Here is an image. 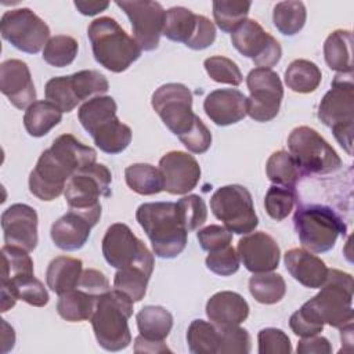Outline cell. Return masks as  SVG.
<instances>
[{
    "mask_svg": "<svg viewBox=\"0 0 354 354\" xmlns=\"http://www.w3.org/2000/svg\"><path fill=\"white\" fill-rule=\"evenodd\" d=\"M94 148L82 144L72 134H61L43 151L29 174V191L40 201H54L66 187L68 180L80 169L95 163Z\"/></svg>",
    "mask_w": 354,
    "mask_h": 354,
    "instance_id": "6da1fadb",
    "label": "cell"
},
{
    "mask_svg": "<svg viewBox=\"0 0 354 354\" xmlns=\"http://www.w3.org/2000/svg\"><path fill=\"white\" fill-rule=\"evenodd\" d=\"M136 218L158 257L174 259L187 246L185 230L174 202H148L138 206Z\"/></svg>",
    "mask_w": 354,
    "mask_h": 354,
    "instance_id": "7a4b0ae2",
    "label": "cell"
},
{
    "mask_svg": "<svg viewBox=\"0 0 354 354\" xmlns=\"http://www.w3.org/2000/svg\"><path fill=\"white\" fill-rule=\"evenodd\" d=\"M87 36L95 61L115 73L124 72L142 51L134 37L109 17L94 19L87 28Z\"/></svg>",
    "mask_w": 354,
    "mask_h": 354,
    "instance_id": "3957f363",
    "label": "cell"
},
{
    "mask_svg": "<svg viewBox=\"0 0 354 354\" xmlns=\"http://www.w3.org/2000/svg\"><path fill=\"white\" fill-rule=\"evenodd\" d=\"M134 301L124 293L112 289L97 300L91 325L98 344L106 351L124 350L131 343L129 319Z\"/></svg>",
    "mask_w": 354,
    "mask_h": 354,
    "instance_id": "277c9868",
    "label": "cell"
},
{
    "mask_svg": "<svg viewBox=\"0 0 354 354\" xmlns=\"http://www.w3.org/2000/svg\"><path fill=\"white\" fill-rule=\"evenodd\" d=\"M318 119L332 129L336 141L351 155L354 122L353 73H337L333 77L330 90L319 102Z\"/></svg>",
    "mask_w": 354,
    "mask_h": 354,
    "instance_id": "5b68a950",
    "label": "cell"
},
{
    "mask_svg": "<svg viewBox=\"0 0 354 354\" xmlns=\"http://www.w3.org/2000/svg\"><path fill=\"white\" fill-rule=\"evenodd\" d=\"M293 224L301 245L313 253L330 250L339 235L346 232L343 220L325 205H299L293 216Z\"/></svg>",
    "mask_w": 354,
    "mask_h": 354,
    "instance_id": "8992f818",
    "label": "cell"
},
{
    "mask_svg": "<svg viewBox=\"0 0 354 354\" xmlns=\"http://www.w3.org/2000/svg\"><path fill=\"white\" fill-rule=\"evenodd\" d=\"M353 277L348 272L328 268L321 290L306 304L324 324L340 329L353 324Z\"/></svg>",
    "mask_w": 354,
    "mask_h": 354,
    "instance_id": "52a82bcc",
    "label": "cell"
},
{
    "mask_svg": "<svg viewBox=\"0 0 354 354\" xmlns=\"http://www.w3.org/2000/svg\"><path fill=\"white\" fill-rule=\"evenodd\" d=\"M112 174L102 163H93L76 171L66 183L65 201L71 210L79 212L95 224L101 217V196L111 195Z\"/></svg>",
    "mask_w": 354,
    "mask_h": 354,
    "instance_id": "ba28073f",
    "label": "cell"
},
{
    "mask_svg": "<svg viewBox=\"0 0 354 354\" xmlns=\"http://www.w3.org/2000/svg\"><path fill=\"white\" fill-rule=\"evenodd\" d=\"M288 148L303 176L329 174L342 166V159L332 145L308 126H299L290 131Z\"/></svg>",
    "mask_w": 354,
    "mask_h": 354,
    "instance_id": "9c48e42d",
    "label": "cell"
},
{
    "mask_svg": "<svg viewBox=\"0 0 354 354\" xmlns=\"http://www.w3.org/2000/svg\"><path fill=\"white\" fill-rule=\"evenodd\" d=\"M210 209L224 227L238 235H246L259 224L253 199L248 188L239 184L220 187L210 198Z\"/></svg>",
    "mask_w": 354,
    "mask_h": 354,
    "instance_id": "30bf717a",
    "label": "cell"
},
{
    "mask_svg": "<svg viewBox=\"0 0 354 354\" xmlns=\"http://www.w3.org/2000/svg\"><path fill=\"white\" fill-rule=\"evenodd\" d=\"M102 254L106 263L118 270L136 266L151 274L153 271V254L123 223L108 227L102 238Z\"/></svg>",
    "mask_w": 354,
    "mask_h": 354,
    "instance_id": "8fae6325",
    "label": "cell"
},
{
    "mask_svg": "<svg viewBox=\"0 0 354 354\" xmlns=\"http://www.w3.org/2000/svg\"><path fill=\"white\" fill-rule=\"evenodd\" d=\"M153 111L177 137L188 133L196 115L192 111V93L181 83H166L155 90L151 100Z\"/></svg>",
    "mask_w": 354,
    "mask_h": 354,
    "instance_id": "7c38bea8",
    "label": "cell"
},
{
    "mask_svg": "<svg viewBox=\"0 0 354 354\" xmlns=\"http://www.w3.org/2000/svg\"><path fill=\"white\" fill-rule=\"evenodd\" d=\"M0 32L4 40L28 54H37L50 39L48 25L30 8L24 7L3 14Z\"/></svg>",
    "mask_w": 354,
    "mask_h": 354,
    "instance_id": "4fadbf2b",
    "label": "cell"
},
{
    "mask_svg": "<svg viewBox=\"0 0 354 354\" xmlns=\"http://www.w3.org/2000/svg\"><path fill=\"white\" fill-rule=\"evenodd\" d=\"M246 86L250 93L246 115L256 122L272 120L278 115L283 98L278 73L267 68H254L246 76Z\"/></svg>",
    "mask_w": 354,
    "mask_h": 354,
    "instance_id": "5bb4252c",
    "label": "cell"
},
{
    "mask_svg": "<svg viewBox=\"0 0 354 354\" xmlns=\"http://www.w3.org/2000/svg\"><path fill=\"white\" fill-rule=\"evenodd\" d=\"M231 43L243 57L250 58L257 68L271 69L282 57L278 40L254 19H245L231 33Z\"/></svg>",
    "mask_w": 354,
    "mask_h": 354,
    "instance_id": "9a60e30c",
    "label": "cell"
},
{
    "mask_svg": "<svg viewBox=\"0 0 354 354\" xmlns=\"http://www.w3.org/2000/svg\"><path fill=\"white\" fill-rule=\"evenodd\" d=\"M116 6L120 7L130 19L134 40L141 50H156L163 33L166 15L162 4L149 0H122L116 1Z\"/></svg>",
    "mask_w": 354,
    "mask_h": 354,
    "instance_id": "2e32d148",
    "label": "cell"
},
{
    "mask_svg": "<svg viewBox=\"0 0 354 354\" xmlns=\"http://www.w3.org/2000/svg\"><path fill=\"white\" fill-rule=\"evenodd\" d=\"M159 170L163 176L165 191L171 195H185L192 191L201 180L198 160L183 151H170L159 160Z\"/></svg>",
    "mask_w": 354,
    "mask_h": 354,
    "instance_id": "e0dca14e",
    "label": "cell"
},
{
    "mask_svg": "<svg viewBox=\"0 0 354 354\" xmlns=\"http://www.w3.org/2000/svg\"><path fill=\"white\" fill-rule=\"evenodd\" d=\"M241 263L253 274L270 272L279 266L281 249L277 241L263 232H249L239 239L236 248Z\"/></svg>",
    "mask_w": 354,
    "mask_h": 354,
    "instance_id": "ac0fdd59",
    "label": "cell"
},
{
    "mask_svg": "<svg viewBox=\"0 0 354 354\" xmlns=\"http://www.w3.org/2000/svg\"><path fill=\"white\" fill-rule=\"evenodd\" d=\"M1 230L6 245H12L32 252L36 249L37 236V213L25 203H14L1 214Z\"/></svg>",
    "mask_w": 354,
    "mask_h": 354,
    "instance_id": "d6986e66",
    "label": "cell"
},
{
    "mask_svg": "<svg viewBox=\"0 0 354 354\" xmlns=\"http://www.w3.org/2000/svg\"><path fill=\"white\" fill-rule=\"evenodd\" d=\"M0 90L18 109H25L35 102L36 88L26 62L21 59L1 62Z\"/></svg>",
    "mask_w": 354,
    "mask_h": 354,
    "instance_id": "ffe728a7",
    "label": "cell"
},
{
    "mask_svg": "<svg viewBox=\"0 0 354 354\" xmlns=\"http://www.w3.org/2000/svg\"><path fill=\"white\" fill-rule=\"evenodd\" d=\"M203 111L217 126H230L246 116L248 97L236 88H217L207 94Z\"/></svg>",
    "mask_w": 354,
    "mask_h": 354,
    "instance_id": "44dd1931",
    "label": "cell"
},
{
    "mask_svg": "<svg viewBox=\"0 0 354 354\" xmlns=\"http://www.w3.org/2000/svg\"><path fill=\"white\" fill-rule=\"evenodd\" d=\"M94 225L95 223L88 217L69 209L62 217L53 223L50 235L57 248L73 252L86 245Z\"/></svg>",
    "mask_w": 354,
    "mask_h": 354,
    "instance_id": "7402d4cb",
    "label": "cell"
},
{
    "mask_svg": "<svg viewBox=\"0 0 354 354\" xmlns=\"http://www.w3.org/2000/svg\"><path fill=\"white\" fill-rule=\"evenodd\" d=\"M283 261L288 272L303 286L319 289L326 279V264L307 249H290L285 253Z\"/></svg>",
    "mask_w": 354,
    "mask_h": 354,
    "instance_id": "603a6c76",
    "label": "cell"
},
{
    "mask_svg": "<svg viewBox=\"0 0 354 354\" xmlns=\"http://www.w3.org/2000/svg\"><path fill=\"white\" fill-rule=\"evenodd\" d=\"M206 315L217 328L241 325L249 315V304L239 293L221 290L207 300Z\"/></svg>",
    "mask_w": 354,
    "mask_h": 354,
    "instance_id": "cb8c5ba5",
    "label": "cell"
},
{
    "mask_svg": "<svg viewBox=\"0 0 354 354\" xmlns=\"http://www.w3.org/2000/svg\"><path fill=\"white\" fill-rule=\"evenodd\" d=\"M48 292L43 282L33 274L18 277L12 281H1V313L22 300L35 307H44L48 303Z\"/></svg>",
    "mask_w": 354,
    "mask_h": 354,
    "instance_id": "d4e9b609",
    "label": "cell"
},
{
    "mask_svg": "<svg viewBox=\"0 0 354 354\" xmlns=\"http://www.w3.org/2000/svg\"><path fill=\"white\" fill-rule=\"evenodd\" d=\"M88 134L93 137L94 144L109 155L123 152L131 142V129L122 123L116 115L100 122Z\"/></svg>",
    "mask_w": 354,
    "mask_h": 354,
    "instance_id": "484cf974",
    "label": "cell"
},
{
    "mask_svg": "<svg viewBox=\"0 0 354 354\" xmlns=\"http://www.w3.org/2000/svg\"><path fill=\"white\" fill-rule=\"evenodd\" d=\"M82 272V260L69 256H58L53 259L47 267L46 282L47 286L59 296L77 288Z\"/></svg>",
    "mask_w": 354,
    "mask_h": 354,
    "instance_id": "4316f807",
    "label": "cell"
},
{
    "mask_svg": "<svg viewBox=\"0 0 354 354\" xmlns=\"http://www.w3.org/2000/svg\"><path fill=\"white\" fill-rule=\"evenodd\" d=\"M353 35L350 30H333L324 43V57L328 66L337 73H353Z\"/></svg>",
    "mask_w": 354,
    "mask_h": 354,
    "instance_id": "83f0119b",
    "label": "cell"
},
{
    "mask_svg": "<svg viewBox=\"0 0 354 354\" xmlns=\"http://www.w3.org/2000/svg\"><path fill=\"white\" fill-rule=\"evenodd\" d=\"M136 321L140 335L156 342H163L173 328V315L162 306H144L137 313Z\"/></svg>",
    "mask_w": 354,
    "mask_h": 354,
    "instance_id": "f1b7e54d",
    "label": "cell"
},
{
    "mask_svg": "<svg viewBox=\"0 0 354 354\" xmlns=\"http://www.w3.org/2000/svg\"><path fill=\"white\" fill-rule=\"evenodd\" d=\"M62 120V112L50 101L40 100L29 105L24 115V126L29 136L43 137Z\"/></svg>",
    "mask_w": 354,
    "mask_h": 354,
    "instance_id": "f546056e",
    "label": "cell"
},
{
    "mask_svg": "<svg viewBox=\"0 0 354 354\" xmlns=\"http://www.w3.org/2000/svg\"><path fill=\"white\" fill-rule=\"evenodd\" d=\"M98 297L75 288L64 295H59L57 311L61 318L69 322H80L91 319Z\"/></svg>",
    "mask_w": 354,
    "mask_h": 354,
    "instance_id": "4dcf8cb0",
    "label": "cell"
},
{
    "mask_svg": "<svg viewBox=\"0 0 354 354\" xmlns=\"http://www.w3.org/2000/svg\"><path fill=\"white\" fill-rule=\"evenodd\" d=\"M124 178L129 188L140 195H155L165 189L160 170L149 163H134L127 166Z\"/></svg>",
    "mask_w": 354,
    "mask_h": 354,
    "instance_id": "1f68e13d",
    "label": "cell"
},
{
    "mask_svg": "<svg viewBox=\"0 0 354 354\" xmlns=\"http://www.w3.org/2000/svg\"><path fill=\"white\" fill-rule=\"evenodd\" d=\"M321 80V69L308 59H295L285 71V83L295 93H313L318 88Z\"/></svg>",
    "mask_w": 354,
    "mask_h": 354,
    "instance_id": "d6a6232c",
    "label": "cell"
},
{
    "mask_svg": "<svg viewBox=\"0 0 354 354\" xmlns=\"http://www.w3.org/2000/svg\"><path fill=\"white\" fill-rule=\"evenodd\" d=\"M198 26V14L185 7H171L166 11L163 36L171 41L187 44L195 35Z\"/></svg>",
    "mask_w": 354,
    "mask_h": 354,
    "instance_id": "836d02e7",
    "label": "cell"
},
{
    "mask_svg": "<svg viewBox=\"0 0 354 354\" xmlns=\"http://www.w3.org/2000/svg\"><path fill=\"white\" fill-rule=\"evenodd\" d=\"M249 292L261 304H275L283 299L286 283L282 275L272 271L253 274L249 279Z\"/></svg>",
    "mask_w": 354,
    "mask_h": 354,
    "instance_id": "e575fe53",
    "label": "cell"
},
{
    "mask_svg": "<svg viewBox=\"0 0 354 354\" xmlns=\"http://www.w3.org/2000/svg\"><path fill=\"white\" fill-rule=\"evenodd\" d=\"M307 19V11L301 1L288 0L275 4L272 11V22L277 30L285 36L299 33Z\"/></svg>",
    "mask_w": 354,
    "mask_h": 354,
    "instance_id": "d590c367",
    "label": "cell"
},
{
    "mask_svg": "<svg viewBox=\"0 0 354 354\" xmlns=\"http://www.w3.org/2000/svg\"><path fill=\"white\" fill-rule=\"evenodd\" d=\"M266 174L272 184L282 187H295L303 176L293 156L283 149L270 155L266 163Z\"/></svg>",
    "mask_w": 354,
    "mask_h": 354,
    "instance_id": "8d00e7d4",
    "label": "cell"
},
{
    "mask_svg": "<svg viewBox=\"0 0 354 354\" xmlns=\"http://www.w3.org/2000/svg\"><path fill=\"white\" fill-rule=\"evenodd\" d=\"M187 343L194 354H214L220 344L218 328L213 322L194 319L187 330Z\"/></svg>",
    "mask_w": 354,
    "mask_h": 354,
    "instance_id": "74e56055",
    "label": "cell"
},
{
    "mask_svg": "<svg viewBox=\"0 0 354 354\" xmlns=\"http://www.w3.org/2000/svg\"><path fill=\"white\" fill-rule=\"evenodd\" d=\"M151 272L144 268L131 266L116 271L113 278V289L129 296L134 303L144 299Z\"/></svg>",
    "mask_w": 354,
    "mask_h": 354,
    "instance_id": "f35d334b",
    "label": "cell"
},
{
    "mask_svg": "<svg viewBox=\"0 0 354 354\" xmlns=\"http://www.w3.org/2000/svg\"><path fill=\"white\" fill-rule=\"evenodd\" d=\"M252 7L250 1H213V18L216 25L225 33H232L248 17Z\"/></svg>",
    "mask_w": 354,
    "mask_h": 354,
    "instance_id": "ab89813d",
    "label": "cell"
},
{
    "mask_svg": "<svg viewBox=\"0 0 354 354\" xmlns=\"http://www.w3.org/2000/svg\"><path fill=\"white\" fill-rule=\"evenodd\" d=\"M118 105L109 95H97L83 102L77 111V118L83 129L88 133L100 122L115 116Z\"/></svg>",
    "mask_w": 354,
    "mask_h": 354,
    "instance_id": "60d3db41",
    "label": "cell"
},
{
    "mask_svg": "<svg viewBox=\"0 0 354 354\" xmlns=\"http://www.w3.org/2000/svg\"><path fill=\"white\" fill-rule=\"evenodd\" d=\"M77 40L68 35H55L48 39L43 48V59L55 68L71 65L77 55Z\"/></svg>",
    "mask_w": 354,
    "mask_h": 354,
    "instance_id": "b9f144b4",
    "label": "cell"
},
{
    "mask_svg": "<svg viewBox=\"0 0 354 354\" xmlns=\"http://www.w3.org/2000/svg\"><path fill=\"white\" fill-rule=\"evenodd\" d=\"M28 253L25 249L12 245L1 248V281H12L33 274V260Z\"/></svg>",
    "mask_w": 354,
    "mask_h": 354,
    "instance_id": "7bdbcfd3",
    "label": "cell"
},
{
    "mask_svg": "<svg viewBox=\"0 0 354 354\" xmlns=\"http://www.w3.org/2000/svg\"><path fill=\"white\" fill-rule=\"evenodd\" d=\"M296 202L297 194L295 191V187H282L272 184L266 194L264 207L267 214L272 220L281 221L290 214Z\"/></svg>",
    "mask_w": 354,
    "mask_h": 354,
    "instance_id": "ee69618b",
    "label": "cell"
},
{
    "mask_svg": "<svg viewBox=\"0 0 354 354\" xmlns=\"http://www.w3.org/2000/svg\"><path fill=\"white\" fill-rule=\"evenodd\" d=\"M72 90L79 102L93 97L105 94L109 88V83L106 77L98 71L84 69L79 71L73 75H69Z\"/></svg>",
    "mask_w": 354,
    "mask_h": 354,
    "instance_id": "f6af8a7d",
    "label": "cell"
},
{
    "mask_svg": "<svg viewBox=\"0 0 354 354\" xmlns=\"http://www.w3.org/2000/svg\"><path fill=\"white\" fill-rule=\"evenodd\" d=\"M46 100L53 102L61 112L73 111L79 101L72 90L69 76H57L51 77L44 87Z\"/></svg>",
    "mask_w": 354,
    "mask_h": 354,
    "instance_id": "bcb514c9",
    "label": "cell"
},
{
    "mask_svg": "<svg viewBox=\"0 0 354 354\" xmlns=\"http://www.w3.org/2000/svg\"><path fill=\"white\" fill-rule=\"evenodd\" d=\"M203 66L210 76L212 80L217 83L231 84V86H239L243 80L242 72L238 68V65L223 55H213L205 59Z\"/></svg>",
    "mask_w": 354,
    "mask_h": 354,
    "instance_id": "7dc6e473",
    "label": "cell"
},
{
    "mask_svg": "<svg viewBox=\"0 0 354 354\" xmlns=\"http://www.w3.org/2000/svg\"><path fill=\"white\" fill-rule=\"evenodd\" d=\"M176 205L180 218L188 232L195 231L205 224L207 218V207L205 201L199 195H185L181 199H178Z\"/></svg>",
    "mask_w": 354,
    "mask_h": 354,
    "instance_id": "c3c4849f",
    "label": "cell"
},
{
    "mask_svg": "<svg viewBox=\"0 0 354 354\" xmlns=\"http://www.w3.org/2000/svg\"><path fill=\"white\" fill-rule=\"evenodd\" d=\"M220 344L217 353L220 354H248L250 353V335L239 325H230L218 328Z\"/></svg>",
    "mask_w": 354,
    "mask_h": 354,
    "instance_id": "681fc988",
    "label": "cell"
},
{
    "mask_svg": "<svg viewBox=\"0 0 354 354\" xmlns=\"http://www.w3.org/2000/svg\"><path fill=\"white\" fill-rule=\"evenodd\" d=\"M205 263L212 272L221 277H230L239 270L241 260L238 252L231 245H228L214 252H209Z\"/></svg>",
    "mask_w": 354,
    "mask_h": 354,
    "instance_id": "f907efd6",
    "label": "cell"
},
{
    "mask_svg": "<svg viewBox=\"0 0 354 354\" xmlns=\"http://www.w3.org/2000/svg\"><path fill=\"white\" fill-rule=\"evenodd\" d=\"M324 325L325 324L319 319V317L306 303L289 318V326L292 332L300 337L319 335L324 329Z\"/></svg>",
    "mask_w": 354,
    "mask_h": 354,
    "instance_id": "816d5d0a",
    "label": "cell"
},
{
    "mask_svg": "<svg viewBox=\"0 0 354 354\" xmlns=\"http://www.w3.org/2000/svg\"><path fill=\"white\" fill-rule=\"evenodd\" d=\"M259 354H290L289 336L278 328H264L257 335Z\"/></svg>",
    "mask_w": 354,
    "mask_h": 354,
    "instance_id": "f5cc1de1",
    "label": "cell"
},
{
    "mask_svg": "<svg viewBox=\"0 0 354 354\" xmlns=\"http://www.w3.org/2000/svg\"><path fill=\"white\" fill-rule=\"evenodd\" d=\"M196 238L203 250L214 252L217 249L231 245L232 232L228 231L225 227L212 224L199 230L196 234Z\"/></svg>",
    "mask_w": 354,
    "mask_h": 354,
    "instance_id": "db71d44e",
    "label": "cell"
},
{
    "mask_svg": "<svg viewBox=\"0 0 354 354\" xmlns=\"http://www.w3.org/2000/svg\"><path fill=\"white\" fill-rule=\"evenodd\" d=\"M178 140L184 144V147L192 153H203L212 145V133L206 127V124L196 118L192 129L184 136L178 137Z\"/></svg>",
    "mask_w": 354,
    "mask_h": 354,
    "instance_id": "11a10c76",
    "label": "cell"
},
{
    "mask_svg": "<svg viewBox=\"0 0 354 354\" xmlns=\"http://www.w3.org/2000/svg\"><path fill=\"white\" fill-rule=\"evenodd\" d=\"M216 40V26L205 15L198 14V26L192 39L185 44L191 50H205Z\"/></svg>",
    "mask_w": 354,
    "mask_h": 354,
    "instance_id": "9f6ffc18",
    "label": "cell"
},
{
    "mask_svg": "<svg viewBox=\"0 0 354 354\" xmlns=\"http://www.w3.org/2000/svg\"><path fill=\"white\" fill-rule=\"evenodd\" d=\"M77 288L95 296V297H100L101 295L111 290L106 277L101 271L94 270V268L83 270L79 283H77Z\"/></svg>",
    "mask_w": 354,
    "mask_h": 354,
    "instance_id": "6f0895ef",
    "label": "cell"
},
{
    "mask_svg": "<svg viewBox=\"0 0 354 354\" xmlns=\"http://www.w3.org/2000/svg\"><path fill=\"white\" fill-rule=\"evenodd\" d=\"M296 351L297 354H330L332 344L326 337L314 335L301 337L297 343Z\"/></svg>",
    "mask_w": 354,
    "mask_h": 354,
    "instance_id": "680465c9",
    "label": "cell"
},
{
    "mask_svg": "<svg viewBox=\"0 0 354 354\" xmlns=\"http://www.w3.org/2000/svg\"><path fill=\"white\" fill-rule=\"evenodd\" d=\"M171 353V350L163 343L156 340H149L138 335L134 339V353Z\"/></svg>",
    "mask_w": 354,
    "mask_h": 354,
    "instance_id": "91938a15",
    "label": "cell"
},
{
    "mask_svg": "<svg viewBox=\"0 0 354 354\" xmlns=\"http://www.w3.org/2000/svg\"><path fill=\"white\" fill-rule=\"evenodd\" d=\"M73 4L80 14L90 15V17L101 11H105L109 7L108 1H75Z\"/></svg>",
    "mask_w": 354,
    "mask_h": 354,
    "instance_id": "94428289",
    "label": "cell"
},
{
    "mask_svg": "<svg viewBox=\"0 0 354 354\" xmlns=\"http://www.w3.org/2000/svg\"><path fill=\"white\" fill-rule=\"evenodd\" d=\"M1 326H3V335H1V342H3V353H7L10 348L14 347L15 343V333L12 326H10L6 319H1Z\"/></svg>",
    "mask_w": 354,
    "mask_h": 354,
    "instance_id": "6125c7cd",
    "label": "cell"
}]
</instances>
